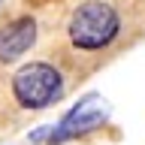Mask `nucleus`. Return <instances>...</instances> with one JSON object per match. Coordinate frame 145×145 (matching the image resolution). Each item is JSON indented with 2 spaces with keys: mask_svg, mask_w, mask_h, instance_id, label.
Segmentation results:
<instances>
[{
  "mask_svg": "<svg viewBox=\"0 0 145 145\" xmlns=\"http://www.w3.org/2000/svg\"><path fill=\"white\" fill-rule=\"evenodd\" d=\"M121 33V15L106 0H85L67 21V36L82 52H103Z\"/></svg>",
  "mask_w": 145,
  "mask_h": 145,
  "instance_id": "f257e3e1",
  "label": "nucleus"
},
{
  "mask_svg": "<svg viewBox=\"0 0 145 145\" xmlns=\"http://www.w3.org/2000/svg\"><path fill=\"white\" fill-rule=\"evenodd\" d=\"M12 97L27 112L48 109L63 97V76L45 61L21 63L12 72Z\"/></svg>",
  "mask_w": 145,
  "mask_h": 145,
  "instance_id": "7ed1b4c3",
  "label": "nucleus"
},
{
  "mask_svg": "<svg viewBox=\"0 0 145 145\" xmlns=\"http://www.w3.org/2000/svg\"><path fill=\"white\" fill-rule=\"evenodd\" d=\"M109 103L100 94H85V97L76 103V106L54 124H42L27 133V142L30 145H61L70 142V139H79V136L97 130L109 121Z\"/></svg>",
  "mask_w": 145,
  "mask_h": 145,
  "instance_id": "f03ea898",
  "label": "nucleus"
},
{
  "mask_svg": "<svg viewBox=\"0 0 145 145\" xmlns=\"http://www.w3.org/2000/svg\"><path fill=\"white\" fill-rule=\"evenodd\" d=\"M36 36H39V27H36V21L30 15L3 24L0 27V63L21 61V57L36 45Z\"/></svg>",
  "mask_w": 145,
  "mask_h": 145,
  "instance_id": "20e7f679",
  "label": "nucleus"
}]
</instances>
